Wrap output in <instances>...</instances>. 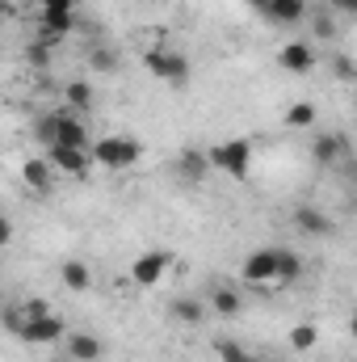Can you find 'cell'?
Segmentation results:
<instances>
[{
  "label": "cell",
  "mask_w": 357,
  "mask_h": 362,
  "mask_svg": "<svg viewBox=\"0 0 357 362\" xmlns=\"http://www.w3.org/2000/svg\"><path fill=\"white\" fill-rule=\"evenodd\" d=\"M34 135H38L42 148H80V152L92 148L89 127H85L72 110H51V114H42V118L34 122Z\"/></svg>",
  "instance_id": "1"
},
{
  "label": "cell",
  "mask_w": 357,
  "mask_h": 362,
  "mask_svg": "<svg viewBox=\"0 0 357 362\" xmlns=\"http://www.w3.org/2000/svg\"><path fill=\"white\" fill-rule=\"evenodd\" d=\"M253 139H227V144H214L210 152H206V160H210V169H219V173H227L231 181H248V169H253Z\"/></svg>",
  "instance_id": "2"
},
{
  "label": "cell",
  "mask_w": 357,
  "mask_h": 362,
  "mask_svg": "<svg viewBox=\"0 0 357 362\" xmlns=\"http://www.w3.org/2000/svg\"><path fill=\"white\" fill-rule=\"evenodd\" d=\"M89 156L97 165H105V169H131L143 156V144L131 139V135H105V139H97L89 148Z\"/></svg>",
  "instance_id": "3"
},
{
  "label": "cell",
  "mask_w": 357,
  "mask_h": 362,
  "mask_svg": "<svg viewBox=\"0 0 357 362\" xmlns=\"http://www.w3.org/2000/svg\"><path fill=\"white\" fill-rule=\"evenodd\" d=\"M143 68L156 76V81H164V85H189V76H193V68H189V59L177 55V51H169V47H152L147 55H143Z\"/></svg>",
  "instance_id": "4"
},
{
  "label": "cell",
  "mask_w": 357,
  "mask_h": 362,
  "mask_svg": "<svg viewBox=\"0 0 357 362\" xmlns=\"http://www.w3.org/2000/svg\"><path fill=\"white\" fill-rule=\"evenodd\" d=\"M173 262H177L173 249H147V253L135 257V266H131V282H135V286H156V282L169 274Z\"/></svg>",
  "instance_id": "5"
},
{
  "label": "cell",
  "mask_w": 357,
  "mask_h": 362,
  "mask_svg": "<svg viewBox=\"0 0 357 362\" xmlns=\"http://www.w3.org/2000/svg\"><path fill=\"white\" fill-rule=\"evenodd\" d=\"M76 17H72V0H47L42 4V38L59 47L63 34H72Z\"/></svg>",
  "instance_id": "6"
},
{
  "label": "cell",
  "mask_w": 357,
  "mask_h": 362,
  "mask_svg": "<svg viewBox=\"0 0 357 362\" xmlns=\"http://www.w3.org/2000/svg\"><path fill=\"white\" fill-rule=\"evenodd\" d=\"M25 346H55V341H63V316H38V320H25L21 325V333H17Z\"/></svg>",
  "instance_id": "7"
},
{
  "label": "cell",
  "mask_w": 357,
  "mask_h": 362,
  "mask_svg": "<svg viewBox=\"0 0 357 362\" xmlns=\"http://www.w3.org/2000/svg\"><path fill=\"white\" fill-rule=\"evenodd\" d=\"M47 165L55 169V173H68V177H85L92 165L89 152H80V148H47Z\"/></svg>",
  "instance_id": "8"
},
{
  "label": "cell",
  "mask_w": 357,
  "mask_h": 362,
  "mask_svg": "<svg viewBox=\"0 0 357 362\" xmlns=\"http://www.w3.org/2000/svg\"><path fill=\"white\" fill-rule=\"evenodd\" d=\"M253 4L277 25H294V21L307 17V0H253Z\"/></svg>",
  "instance_id": "9"
},
{
  "label": "cell",
  "mask_w": 357,
  "mask_h": 362,
  "mask_svg": "<svg viewBox=\"0 0 357 362\" xmlns=\"http://www.w3.org/2000/svg\"><path fill=\"white\" fill-rule=\"evenodd\" d=\"M273 270H277V249H257V253L244 262V282L269 286V282H273Z\"/></svg>",
  "instance_id": "10"
},
{
  "label": "cell",
  "mask_w": 357,
  "mask_h": 362,
  "mask_svg": "<svg viewBox=\"0 0 357 362\" xmlns=\"http://www.w3.org/2000/svg\"><path fill=\"white\" fill-rule=\"evenodd\" d=\"M341 156H349V135H320L315 144H311V160L315 165H337Z\"/></svg>",
  "instance_id": "11"
},
{
  "label": "cell",
  "mask_w": 357,
  "mask_h": 362,
  "mask_svg": "<svg viewBox=\"0 0 357 362\" xmlns=\"http://www.w3.org/2000/svg\"><path fill=\"white\" fill-rule=\"evenodd\" d=\"M277 64L286 72H311L315 68V51H311V42H290V47L277 51Z\"/></svg>",
  "instance_id": "12"
},
{
  "label": "cell",
  "mask_w": 357,
  "mask_h": 362,
  "mask_svg": "<svg viewBox=\"0 0 357 362\" xmlns=\"http://www.w3.org/2000/svg\"><path fill=\"white\" fill-rule=\"evenodd\" d=\"M177 173L189 181V185H202V181H206V173H210L206 152H202V148H185V152H181V160H177Z\"/></svg>",
  "instance_id": "13"
},
{
  "label": "cell",
  "mask_w": 357,
  "mask_h": 362,
  "mask_svg": "<svg viewBox=\"0 0 357 362\" xmlns=\"http://www.w3.org/2000/svg\"><path fill=\"white\" fill-rule=\"evenodd\" d=\"M21 181H25L34 194H47V189L55 185V169L47 165V156H34V160L21 165Z\"/></svg>",
  "instance_id": "14"
},
{
  "label": "cell",
  "mask_w": 357,
  "mask_h": 362,
  "mask_svg": "<svg viewBox=\"0 0 357 362\" xmlns=\"http://www.w3.org/2000/svg\"><path fill=\"white\" fill-rule=\"evenodd\" d=\"M294 223H298L307 236H328V232H332V219H328L320 206H298V211H294Z\"/></svg>",
  "instance_id": "15"
},
{
  "label": "cell",
  "mask_w": 357,
  "mask_h": 362,
  "mask_svg": "<svg viewBox=\"0 0 357 362\" xmlns=\"http://www.w3.org/2000/svg\"><path fill=\"white\" fill-rule=\"evenodd\" d=\"M303 278V257L290 253V249H277V270H273V282L277 286H294Z\"/></svg>",
  "instance_id": "16"
},
{
  "label": "cell",
  "mask_w": 357,
  "mask_h": 362,
  "mask_svg": "<svg viewBox=\"0 0 357 362\" xmlns=\"http://www.w3.org/2000/svg\"><path fill=\"white\" fill-rule=\"evenodd\" d=\"M68 358L72 362H97L101 358V341L92 333H72L68 337Z\"/></svg>",
  "instance_id": "17"
},
{
  "label": "cell",
  "mask_w": 357,
  "mask_h": 362,
  "mask_svg": "<svg viewBox=\"0 0 357 362\" xmlns=\"http://www.w3.org/2000/svg\"><path fill=\"white\" fill-rule=\"evenodd\" d=\"M63 97H68V110H72V114H89L92 101H97V89H92L89 81H68Z\"/></svg>",
  "instance_id": "18"
},
{
  "label": "cell",
  "mask_w": 357,
  "mask_h": 362,
  "mask_svg": "<svg viewBox=\"0 0 357 362\" xmlns=\"http://www.w3.org/2000/svg\"><path fill=\"white\" fill-rule=\"evenodd\" d=\"M240 308H244V299H240L236 286H214V295H210V312L214 316H240Z\"/></svg>",
  "instance_id": "19"
},
{
  "label": "cell",
  "mask_w": 357,
  "mask_h": 362,
  "mask_svg": "<svg viewBox=\"0 0 357 362\" xmlns=\"http://www.w3.org/2000/svg\"><path fill=\"white\" fill-rule=\"evenodd\" d=\"M59 282L68 286V291H89L92 286V270L85 266V262H63V270H59Z\"/></svg>",
  "instance_id": "20"
},
{
  "label": "cell",
  "mask_w": 357,
  "mask_h": 362,
  "mask_svg": "<svg viewBox=\"0 0 357 362\" xmlns=\"http://www.w3.org/2000/svg\"><path fill=\"white\" fill-rule=\"evenodd\" d=\"M25 64H30V68H38V72H47V68L55 64V42H47V38L30 42V47H25Z\"/></svg>",
  "instance_id": "21"
},
{
  "label": "cell",
  "mask_w": 357,
  "mask_h": 362,
  "mask_svg": "<svg viewBox=\"0 0 357 362\" xmlns=\"http://www.w3.org/2000/svg\"><path fill=\"white\" fill-rule=\"evenodd\" d=\"M173 316L181 325H202L206 320V303L202 299H173Z\"/></svg>",
  "instance_id": "22"
},
{
  "label": "cell",
  "mask_w": 357,
  "mask_h": 362,
  "mask_svg": "<svg viewBox=\"0 0 357 362\" xmlns=\"http://www.w3.org/2000/svg\"><path fill=\"white\" fill-rule=\"evenodd\" d=\"M89 72H101V76L118 72V51H109V47H89Z\"/></svg>",
  "instance_id": "23"
},
{
  "label": "cell",
  "mask_w": 357,
  "mask_h": 362,
  "mask_svg": "<svg viewBox=\"0 0 357 362\" xmlns=\"http://www.w3.org/2000/svg\"><path fill=\"white\" fill-rule=\"evenodd\" d=\"M315 114H320V110H315L311 101H294V105L286 110V127H311Z\"/></svg>",
  "instance_id": "24"
},
{
  "label": "cell",
  "mask_w": 357,
  "mask_h": 362,
  "mask_svg": "<svg viewBox=\"0 0 357 362\" xmlns=\"http://www.w3.org/2000/svg\"><path fill=\"white\" fill-rule=\"evenodd\" d=\"M315 341H320L315 325H294L290 329V350H315Z\"/></svg>",
  "instance_id": "25"
},
{
  "label": "cell",
  "mask_w": 357,
  "mask_h": 362,
  "mask_svg": "<svg viewBox=\"0 0 357 362\" xmlns=\"http://www.w3.org/2000/svg\"><path fill=\"white\" fill-rule=\"evenodd\" d=\"M21 320H38V316H51V308H47V299H25L21 308Z\"/></svg>",
  "instance_id": "26"
},
{
  "label": "cell",
  "mask_w": 357,
  "mask_h": 362,
  "mask_svg": "<svg viewBox=\"0 0 357 362\" xmlns=\"http://www.w3.org/2000/svg\"><path fill=\"white\" fill-rule=\"evenodd\" d=\"M214 350H219V358H223V362H244V358H248V354H244V346H240V341H219V346H214Z\"/></svg>",
  "instance_id": "27"
},
{
  "label": "cell",
  "mask_w": 357,
  "mask_h": 362,
  "mask_svg": "<svg viewBox=\"0 0 357 362\" xmlns=\"http://www.w3.org/2000/svg\"><path fill=\"white\" fill-rule=\"evenodd\" d=\"M311 30H315V38H324V42H328V38H337V21H332L328 13H320V17L311 21Z\"/></svg>",
  "instance_id": "28"
},
{
  "label": "cell",
  "mask_w": 357,
  "mask_h": 362,
  "mask_svg": "<svg viewBox=\"0 0 357 362\" xmlns=\"http://www.w3.org/2000/svg\"><path fill=\"white\" fill-rule=\"evenodd\" d=\"M0 325H4V329H8V333H13V337H17V333H21V325H25V320H21V312H17V308H4V312H0Z\"/></svg>",
  "instance_id": "29"
},
{
  "label": "cell",
  "mask_w": 357,
  "mask_h": 362,
  "mask_svg": "<svg viewBox=\"0 0 357 362\" xmlns=\"http://www.w3.org/2000/svg\"><path fill=\"white\" fill-rule=\"evenodd\" d=\"M332 68H337V76H341V81H353V59H349V55H337V64H332Z\"/></svg>",
  "instance_id": "30"
},
{
  "label": "cell",
  "mask_w": 357,
  "mask_h": 362,
  "mask_svg": "<svg viewBox=\"0 0 357 362\" xmlns=\"http://www.w3.org/2000/svg\"><path fill=\"white\" fill-rule=\"evenodd\" d=\"M328 4H332L337 13H345V17H353L357 13V0H328Z\"/></svg>",
  "instance_id": "31"
},
{
  "label": "cell",
  "mask_w": 357,
  "mask_h": 362,
  "mask_svg": "<svg viewBox=\"0 0 357 362\" xmlns=\"http://www.w3.org/2000/svg\"><path fill=\"white\" fill-rule=\"evenodd\" d=\"M13 240V223H8V215H0V249Z\"/></svg>",
  "instance_id": "32"
},
{
  "label": "cell",
  "mask_w": 357,
  "mask_h": 362,
  "mask_svg": "<svg viewBox=\"0 0 357 362\" xmlns=\"http://www.w3.org/2000/svg\"><path fill=\"white\" fill-rule=\"evenodd\" d=\"M244 362H265V358H253V354H248V358H244Z\"/></svg>",
  "instance_id": "33"
},
{
  "label": "cell",
  "mask_w": 357,
  "mask_h": 362,
  "mask_svg": "<svg viewBox=\"0 0 357 362\" xmlns=\"http://www.w3.org/2000/svg\"><path fill=\"white\" fill-rule=\"evenodd\" d=\"M51 362H63V358H51Z\"/></svg>",
  "instance_id": "34"
}]
</instances>
